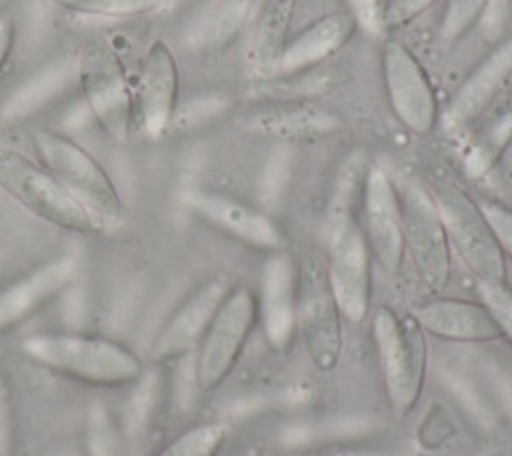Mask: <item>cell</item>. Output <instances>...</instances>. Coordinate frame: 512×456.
Instances as JSON below:
<instances>
[{
    "instance_id": "4fadbf2b",
    "label": "cell",
    "mask_w": 512,
    "mask_h": 456,
    "mask_svg": "<svg viewBox=\"0 0 512 456\" xmlns=\"http://www.w3.org/2000/svg\"><path fill=\"white\" fill-rule=\"evenodd\" d=\"M360 228L380 268L388 274H398L406 260L402 212L396 182L380 166H372L364 174Z\"/></svg>"
},
{
    "instance_id": "8fae6325",
    "label": "cell",
    "mask_w": 512,
    "mask_h": 456,
    "mask_svg": "<svg viewBox=\"0 0 512 456\" xmlns=\"http://www.w3.org/2000/svg\"><path fill=\"white\" fill-rule=\"evenodd\" d=\"M134 88V128L146 138H162L180 112V68L170 44L156 38L140 58Z\"/></svg>"
},
{
    "instance_id": "44dd1931",
    "label": "cell",
    "mask_w": 512,
    "mask_h": 456,
    "mask_svg": "<svg viewBox=\"0 0 512 456\" xmlns=\"http://www.w3.org/2000/svg\"><path fill=\"white\" fill-rule=\"evenodd\" d=\"M74 276V266L68 260H58L36 268L18 278L0 292V330L10 328L56 298Z\"/></svg>"
},
{
    "instance_id": "cb8c5ba5",
    "label": "cell",
    "mask_w": 512,
    "mask_h": 456,
    "mask_svg": "<svg viewBox=\"0 0 512 456\" xmlns=\"http://www.w3.org/2000/svg\"><path fill=\"white\" fill-rule=\"evenodd\" d=\"M262 82V92H268L274 102H306L310 96H320L338 86L340 76L330 68H310L292 74H278Z\"/></svg>"
},
{
    "instance_id": "d6986e66",
    "label": "cell",
    "mask_w": 512,
    "mask_h": 456,
    "mask_svg": "<svg viewBox=\"0 0 512 456\" xmlns=\"http://www.w3.org/2000/svg\"><path fill=\"white\" fill-rule=\"evenodd\" d=\"M356 30L358 24L350 12H332L318 18L288 40L278 74H292L322 66L350 42Z\"/></svg>"
},
{
    "instance_id": "ac0fdd59",
    "label": "cell",
    "mask_w": 512,
    "mask_h": 456,
    "mask_svg": "<svg viewBox=\"0 0 512 456\" xmlns=\"http://www.w3.org/2000/svg\"><path fill=\"white\" fill-rule=\"evenodd\" d=\"M512 78V38L500 40L452 96L442 120L460 128L480 118Z\"/></svg>"
},
{
    "instance_id": "603a6c76",
    "label": "cell",
    "mask_w": 512,
    "mask_h": 456,
    "mask_svg": "<svg viewBox=\"0 0 512 456\" xmlns=\"http://www.w3.org/2000/svg\"><path fill=\"white\" fill-rule=\"evenodd\" d=\"M256 0H214L200 18L192 42L206 54L228 50L244 32Z\"/></svg>"
},
{
    "instance_id": "4316f807",
    "label": "cell",
    "mask_w": 512,
    "mask_h": 456,
    "mask_svg": "<svg viewBox=\"0 0 512 456\" xmlns=\"http://www.w3.org/2000/svg\"><path fill=\"white\" fill-rule=\"evenodd\" d=\"M88 456H128L120 424L106 406H94L86 424Z\"/></svg>"
},
{
    "instance_id": "277c9868",
    "label": "cell",
    "mask_w": 512,
    "mask_h": 456,
    "mask_svg": "<svg viewBox=\"0 0 512 456\" xmlns=\"http://www.w3.org/2000/svg\"><path fill=\"white\" fill-rule=\"evenodd\" d=\"M78 90L98 124L116 144L128 142L134 130V88L128 70L102 34H90L78 48Z\"/></svg>"
},
{
    "instance_id": "f546056e",
    "label": "cell",
    "mask_w": 512,
    "mask_h": 456,
    "mask_svg": "<svg viewBox=\"0 0 512 456\" xmlns=\"http://www.w3.org/2000/svg\"><path fill=\"white\" fill-rule=\"evenodd\" d=\"M478 204L494 232L504 258L512 260V208L492 198H480Z\"/></svg>"
},
{
    "instance_id": "9a60e30c",
    "label": "cell",
    "mask_w": 512,
    "mask_h": 456,
    "mask_svg": "<svg viewBox=\"0 0 512 456\" xmlns=\"http://www.w3.org/2000/svg\"><path fill=\"white\" fill-rule=\"evenodd\" d=\"M184 202L200 220L246 246L266 252H278L286 246L284 232L276 222L242 200L204 188H192L184 194Z\"/></svg>"
},
{
    "instance_id": "f1b7e54d",
    "label": "cell",
    "mask_w": 512,
    "mask_h": 456,
    "mask_svg": "<svg viewBox=\"0 0 512 456\" xmlns=\"http://www.w3.org/2000/svg\"><path fill=\"white\" fill-rule=\"evenodd\" d=\"M480 300L490 310L500 336L512 346V288L506 282L478 284Z\"/></svg>"
},
{
    "instance_id": "3957f363",
    "label": "cell",
    "mask_w": 512,
    "mask_h": 456,
    "mask_svg": "<svg viewBox=\"0 0 512 456\" xmlns=\"http://www.w3.org/2000/svg\"><path fill=\"white\" fill-rule=\"evenodd\" d=\"M28 144L32 156L104 226L126 216V204L112 174L78 140L48 126H32Z\"/></svg>"
},
{
    "instance_id": "ba28073f",
    "label": "cell",
    "mask_w": 512,
    "mask_h": 456,
    "mask_svg": "<svg viewBox=\"0 0 512 456\" xmlns=\"http://www.w3.org/2000/svg\"><path fill=\"white\" fill-rule=\"evenodd\" d=\"M342 312L332 296L326 266L316 258H306L298 264V302H296V332L302 348L320 374H330L338 368L344 352Z\"/></svg>"
},
{
    "instance_id": "6da1fadb",
    "label": "cell",
    "mask_w": 512,
    "mask_h": 456,
    "mask_svg": "<svg viewBox=\"0 0 512 456\" xmlns=\"http://www.w3.org/2000/svg\"><path fill=\"white\" fill-rule=\"evenodd\" d=\"M22 354L38 368L92 388H132L146 364L126 342L82 330H38L20 340Z\"/></svg>"
},
{
    "instance_id": "2e32d148",
    "label": "cell",
    "mask_w": 512,
    "mask_h": 456,
    "mask_svg": "<svg viewBox=\"0 0 512 456\" xmlns=\"http://www.w3.org/2000/svg\"><path fill=\"white\" fill-rule=\"evenodd\" d=\"M258 318L268 342L284 348L296 334L298 264L286 250L270 252L262 266Z\"/></svg>"
},
{
    "instance_id": "484cf974",
    "label": "cell",
    "mask_w": 512,
    "mask_h": 456,
    "mask_svg": "<svg viewBox=\"0 0 512 456\" xmlns=\"http://www.w3.org/2000/svg\"><path fill=\"white\" fill-rule=\"evenodd\" d=\"M64 12L92 18L130 20L156 12L164 0H50Z\"/></svg>"
},
{
    "instance_id": "e0dca14e",
    "label": "cell",
    "mask_w": 512,
    "mask_h": 456,
    "mask_svg": "<svg viewBox=\"0 0 512 456\" xmlns=\"http://www.w3.org/2000/svg\"><path fill=\"white\" fill-rule=\"evenodd\" d=\"M422 330L456 344H484L500 340V330L482 300L436 296L412 310Z\"/></svg>"
},
{
    "instance_id": "7402d4cb",
    "label": "cell",
    "mask_w": 512,
    "mask_h": 456,
    "mask_svg": "<svg viewBox=\"0 0 512 456\" xmlns=\"http://www.w3.org/2000/svg\"><path fill=\"white\" fill-rule=\"evenodd\" d=\"M296 10V0H266L256 22L250 64L258 80H268L278 74L280 60L290 40V26Z\"/></svg>"
},
{
    "instance_id": "7a4b0ae2",
    "label": "cell",
    "mask_w": 512,
    "mask_h": 456,
    "mask_svg": "<svg viewBox=\"0 0 512 456\" xmlns=\"http://www.w3.org/2000/svg\"><path fill=\"white\" fill-rule=\"evenodd\" d=\"M0 192L40 222L76 236H94L104 224L78 202L32 154L0 142Z\"/></svg>"
},
{
    "instance_id": "836d02e7",
    "label": "cell",
    "mask_w": 512,
    "mask_h": 456,
    "mask_svg": "<svg viewBox=\"0 0 512 456\" xmlns=\"http://www.w3.org/2000/svg\"><path fill=\"white\" fill-rule=\"evenodd\" d=\"M510 4H512V0H510Z\"/></svg>"
},
{
    "instance_id": "9c48e42d",
    "label": "cell",
    "mask_w": 512,
    "mask_h": 456,
    "mask_svg": "<svg viewBox=\"0 0 512 456\" xmlns=\"http://www.w3.org/2000/svg\"><path fill=\"white\" fill-rule=\"evenodd\" d=\"M430 192L438 204L450 248L478 284L506 282V258L478 200L452 184H436Z\"/></svg>"
},
{
    "instance_id": "5bb4252c",
    "label": "cell",
    "mask_w": 512,
    "mask_h": 456,
    "mask_svg": "<svg viewBox=\"0 0 512 456\" xmlns=\"http://www.w3.org/2000/svg\"><path fill=\"white\" fill-rule=\"evenodd\" d=\"M226 292L228 286L216 278L194 286L156 330L148 358L156 364H166L196 350Z\"/></svg>"
},
{
    "instance_id": "5b68a950",
    "label": "cell",
    "mask_w": 512,
    "mask_h": 456,
    "mask_svg": "<svg viewBox=\"0 0 512 456\" xmlns=\"http://www.w3.org/2000/svg\"><path fill=\"white\" fill-rule=\"evenodd\" d=\"M372 338L388 402L394 412L408 414L418 404L426 382V332L412 312L398 314L380 306L372 318Z\"/></svg>"
},
{
    "instance_id": "8992f818",
    "label": "cell",
    "mask_w": 512,
    "mask_h": 456,
    "mask_svg": "<svg viewBox=\"0 0 512 456\" xmlns=\"http://www.w3.org/2000/svg\"><path fill=\"white\" fill-rule=\"evenodd\" d=\"M406 258L422 286L440 296L452 278V248L430 188L404 180L396 184Z\"/></svg>"
},
{
    "instance_id": "d4e9b609",
    "label": "cell",
    "mask_w": 512,
    "mask_h": 456,
    "mask_svg": "<svg viewBox=\"0 0 512 456\" xmlns=\"http://www.w3.org/2000/svg\"><path fill=\"white\" fill-rule=\"evenodd\" d=\"M226 426L202 422L186 428L150 456H218L226 442Z\"/></svg>"
},
{
    "instance_id": "7c38bea8",
    "label": "cell",
    "mask_w": 512,
    "mask_h": 456,
    "mask_svg": "<svg viewBox=\"0 0 512 456\" xmlns=\"http://www.w3.org/2000/svg\"><path fill=\"white\" fill-rule=\"evenodd\" d=\"M382 78L398 122L414 134H430L440 118L436 92L420 60L400 40L390 38L382 48Z\"/></svg>"
},
{
    "instance_id": "ffe728a7",
    "label": "cell",
    "mask_w": 512,
    "mask_h": 456,
    "mask_svg": "<svg viewBox=\"0 0 512 456\" xmlns=\"http://www.w3.org/2000/svg\"><path fill=\"white\" fill-rule=\"evenodd\" d=\"M342 126L344 122L336 112L308 102H274V106L248 118L252 132L282 142L316 140L338 132Z\"/></svg>"
},
{
    "instance_id": "83f0119b",
    "label": "cell",
    "mask_w": 512,
    "mask_h": 456,
    "mask_svg": "<svg viewBox=\"0 0 512 456\" xmlns=\"http://www.w3.org/2000/svg\"><path fill=\"white\" fill-rule=\"evenodd\" d=\"M488 6L490 0H448L438 28L442 42L452 44L466 36L480 24Z\"/></svg>"
},
{
    "instance_id": "30bf717a",
    "label": "cell",
    "mask_w": 512,
    "mask_h": 456,
    "mask_svg": "<svg viewBox=\"0 0 512 456\" xmlns=\"http://www.w3.org/2000/svg\"><path fill=\"white\" fill-rule=\"evenodd\" d=\"M372 252L356 218L328 228L326 276L332 296L350 322H362L372 306Z\"/></svg>"
},
{
    "instance_id": "1f68e13d",
    "label": "cell",
    "mask_w": 512,
    "mask_h": 456,
    "mask_svg": "<svg viewBox=\"0 0 512 456\" xmlns=\"http://www.w3.org/2000/svg\"><path fill=\"white\" fill-rule=\"evenodd\" d=\"M16 40H18L16 18L8 10H0V74L4 72L6 64L14 54Z\"/></svg>"
},
{
    "instance_id": "52a82bcc",
    "label": "cell",
    "mask_w": 512,
    "mask_h": 456,
    "mask_svg": "<svg viewBox=\"0 0 512 456\" xmlns=\"http://www.w3.org/2000/svg\"><path fill=\"white\" fill-rule=\"evenodd\" d=\"M258 322V298L248 286L228 288L196 346L194 382L198 390H216L238 364Z\"/></svg>"
},
{
    "instance_id": "4dcf8cb0",
    "label": "cell",
    "mask_w": 512,
    "mask_h": 456,
    "mask_svg": "<svg viewBox=\"0 0 512 456\" xmlns=\"http://www.w3.org/2000/svg\"><path fill=\"white\" fill-rule=\"evenodd\" d=\"M436 2L440 0H386L382 10L384 30H396V28L408 26L426 10H430Z\"/></svg>"
},
{
    "instance_id": "d6a6232c",
    "label": "cell",
    "mask_w": 512,
    "mask_h": 456,
    "mask_svg": "<svg viewBox=\"0 0 512 456\" xmlns=\"http://www.w3.org/2000/svg\"><path fill=\"white\" fill-rule=\"evenodd\" d=\"M512 136V106L500 118V122L490 130V144L488 146H502Z\"/></svg>"
}]
</instances>
